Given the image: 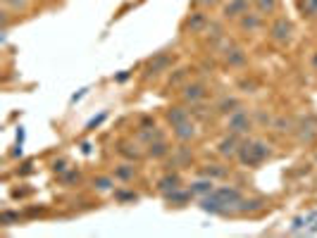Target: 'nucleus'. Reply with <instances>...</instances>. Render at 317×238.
I'll return each mask as SVG.
<instances>
[{
    "label": "nucleus",
    "mask_w": 317,
    "mask_h": 238,
    "mask_svg": "<svg viewBox=\"0 0 317 238\" xmlns=\"http://www.w3.org/2000/svg\"><path fill=\"white\" fill-rule=\"evenodd\" d=\"M241 200H243V196L239 188H234V186H222V188H213L205 198H200V205H203L205 212L227 214V212H234Z\"/></svg>",
    "instance_id": "f257e3e1"
},
{
    "label": "nucleus",
    "mask_w": 317,
    "mask_h": 238,
    "mask_svg": "<svg viewBox=\"0 0 317 238\" xmlns=\"http://www.w3.org/2000/svg\"><path fill=\"white\" fill-rule=\"evenodd\" d=\"M269 155H272V145H269V143H265L262 138H243L236 157H239V162L246 164V167H258V164H262Z\"/></svg>",
    "instance_id": "f03ea898"
},
{
    "label": "nucleus",
    "mask_w": 317,
    "mask_h": 238,
    "mask_svg": "<svg viewBox=\"0 0 317 238\" xmlns=\"http://www.w3.org/2000/svg\"><path fill=\"white\" fill-rule=\"evenodd\" d=\"M269 38L277 43V46H289L293 41V24H291L289 17H277L272 24H269Z\"/></svg>",
    "instance_id": "7ed1b4c3"
},
{
    "label": "nucleus",
    "mask_w": 317,
    "mask_h": 238,
    "mask_svg": "<svg viewBox=\"0 0 317 238\" xmlns=\"http://www.w3.org/2000/svg\"><path fill=\"white\" fill-rule=\"evenodd\" d=\"M227 129L229 134H236V136H246L250 129H253V117L248 115V110H234L231 115H227Z\"/></svg>",
    "instance_id": "20e7f679"
},
{
    "label": "nucleus",
    "mask_w": 317,
    "mask_h": 238,
    "mask_svg": "<svg viewBox=\"0 0 317 238\" xmlns=\"http://www.w3.org/2000/svg\"><path fill=\"white\" fill-rule=\"evenodd\" d=\"M243 136H236V134H229L227 138H222L220 145H217V153L222 157H236L239 155V148H241Z\"/></svg>",
    "instance_id": "39448f33"
},
{
    "label": "nucleus",
    "mask_w": 317,
    "mask_h": 238,
    "mask_svg": "<svg viewBox=\"0 0 317 238\" xmlns=\"http://www.w3.org/2000/svg\"><path fill=\"white\" fill-rule=\"evenodd\" d=\"M205 95H207V86H205V83H200V81L186 83V86H184V91H181V98H184L186 102H191V105H196V102H200V100H205Z\"/></svg>",
    "instance_id": "423d86ee"
},
{
    "label": "nucleus",
    "mask_w": 317,
    "mask_h": 238,
    "mask_svg": "<svg viewBox=\"0 0 317 238\" xmlns=\"http://www.w3.org/2000/svg\"><path fill=\"white\" fill-rule=\"evenodd\" d=\"M248 5L250 0H229L227 5L222 7V17L224 19H239V17L248 12Z\"/></svg>",
    "instance_id": "0eeeda50"
},
{
    "label": "nucleus",
    "mask_w": 317,
    "mask_h": 238,
    "mask_svg": "<svg viewBox=\"0 0 317 238\" xmlns=\"http://www.w3.org/2000/svg\"><path fill=\"white\" fill-rule=\"evenodd\" d=\"M172 62H174V55H170V53L155 55V57L148 62V74H162V72H167V69L172 67Z\"/></svg>",
    "instance_id": "6e6552de"
},
{
    "label": "nucleus",
    "mask_w": 317,
    "mask_h": 238,
    "mask_svg": "<svg viewBox=\"0 0 317 238\" xmlns=\"http://www.w3.org/2000/svg\"><path fill=\"white\" fill-rule=\"evenodd\" d=\"M188 119H191V110L181 107V105H174V107L167 110V122L172 124V129L174 126H179V124H184V122H188Z\"/></svg>",
    "instance_id": "1a4fd4ad"
},
{
    "label": "nucleus",
    "mask_w": 317,
    "mask_h": 238,
    "mask_svg": "<svg viewBox=\"0 0 317 238\" xmlns=\"http://www.w3.org/2000/svg\"><path fill=\"white\" fill-rule=\"evenodd\" d=\"M239 27L243 29V31H258V29L262 27V14L255 10V12H246L243 17H239Z\"/></svg>",
    "instance_id": "9d476101"
},
{
    "label": "nucleus",
    "mask_w": 317,
    "mask_h": 238,
    "mask_svg": "<svg viewBox=\"0 0 317 238\" xmlns=\"http://www.w3.org/2000/svg\"><path fill=\"white\" fill-rule=\"evenodd\" d=\"M177 188H181V179H179V174H172V171H170V174H165V177L160 179L158 181V190L160 193H172V190H177Z\"/></svg>",
    "instance_id": "9b49d317"
},
{
    "label": "nucleus",
    "mask_w": 317,
    "mask_h": 238,
    "mask_svg": "<svg viewBox=\"0 0 317 238\" xmlns=\"http://www.w3.org/2000/svg\"><path fill=\"white\" fill-rule=\"evenodd\" d=\"M248 60V55L243 53V48H227V55H224V62L229 67H243Z\"/></svg>",
    "instance_id": "f8f14e48"
},
{
    "label": "nucleus",
    "mask_w": 317,
    "mask_h": 238,
    "mask_svg": "<svg viewBox=\"0 0 317 238\" xmlns=\"http://www.w3.org/2000/svg\"><path fill=\"white\" fill-rule=\"evenodd\" d=\"M239 107H241V100L234 98V95H227V98H222V100L215 105V112H217V115H231V112Z\"/></svg>",
    "instance_id": "ddd939ff"
},
{
    "label": "nucleus",
    "mask_w": 317,
    "mask_h": 238,
    "mask_svg": "<svg viewBox=\"0 0 317 238\" xmlns=\"http://www.w3.org/2000/svg\"><path fill=\"white\" fill-rule=\"evenodd\" d=\"M196 124L188 119V122H184V124H179V126H174V136L179 138L181 143H186V141H191V138H196Z\"/></svg>",
    "instance_id": "4468645a"
},
{
    "label": "nucleus",
    "mask_w": 317,
    "mask_h": 238,
    "mask_svg": "<svg viewBox=\"0 0 317 238\" xmlns=\"http://www.w3.org/2000/svg\"><path fill=\"white\" fill-rule=\"evenodd\" d=\"M188 190H191L193 196H200V198H205L210 190H213V179H198V181H193L191 186H188Z\"/></svg>",
    "instance_id": "2eb2a0df"
},
{
    "label": "nucleus",
    "mask_w": 317,
    "mask_h": 238,
    "mask_svg": "<svg viewBox=\"0 0 317 238\" xmlns=\"http://www.w3.org/2000/svg\"><path fill=\"white\" fill-rule=\"evenodd\" d=\"M298 12L308 17V19H317V0H296Z\"/></svg>",
    "instance_id": "dca6fc26"
},
{
    "label": "nucleus",
    "mask_w": 317,
    "mask_h": 238,
    "mask_svg": "<svg viewBox=\"0 0 317 238\" xmlns=\"http://www.w3.org/2000/svg\"><path fill=\"white\" fill-rule=\"evenodd\" d=\"M191 196H193L191 190H181V188H177V190H172V193H167L165 198H167V203H170V205H174V207H181V205L186 203V200H188Z\"/></svg>",
    "instance_id": "f3484780"
},
{
    "label": "nucleus",
    "mask_w": 317,
    "mask_h": 238,
    "mask_svg": "<svg viewBox=\"0 0 317 238\" xmlns=\"http://www.w3.org/2000/svg\"><path fill=\"white\" fill-rule=\"evenodd\" d=\"M207 24H210V21H207L205 14H203V12H193L191 17L186 19V24H184V27L191 29V31H200V29L207 27Z\"/></svg>",
    "instance_id": "a211bd4d"
},
{
    "label": "nucleus",
    "mask_w": 317,
    "mask_h": 238,
    "mask_svg": "<svg viewBox=\"0 0 317 238\" xmlns=\"http://www.w3.org/2000/svg\"><path fill=\"white\" fill-rule=\"evenodd\" d=\"M255 5V10L265 17V14H272L277 10V5H279V0H250Z\"/></svg>",
    "instance_id": "6ab92c4d"
},
{
    "label": "nucleus",
    "mask_w": 317,
    "mask_h": 238,
    "mask_svg": "<svg viewBox=\"0 0 317 238\" xmlns=\"http://www.w3.org/2000/svg\"><path fill=\"white\" fill-rule=\"evenodd\" d=\"M167 153H170V145H167L162 138H158V141H153L151 145H148V155L151 157H165Z\"/></svg>",
    "instance_id": "aec40b11"
},
{
    "label": "nucleus",
    "mask_w": 317,
    "mask_h": 238,
    "mask_svg": "<svg viewBox=\"0 0 317 238\" xmlns=\"http://www.w3.org/2000/svg\"><path fill=\"white\" fill-rule=\"evenodd\" d=\"M119 153H122L126 160H141V157H143V150H138L136 143H122Z\"/></svg>",
    "instance_id": "412c9836"
},
{
    "label": "nucleus",
    "mask_w": 317,
    "mask_h": 238,
    "mask_svg": "<svg viewBox=\"0 0 317 238\" xmlns=\"http://www.w3.org/2000/svg\"><path fill=\"white\" fill-rule=\"evenodd\" d=\"M227 167H222V164H205V169H203V174H205L207 179H224L227 177Z\"/></svg>",
    "instance_id": "4be33fe9"
},
{
    "label": "nucleus",
    "mask_w": 317,
    "mask_h": 238,
    "mask_svg": "<svg viewBox=\"0 0 317 238\" xmlns=\"http://www.w3.org/2000/svg\"><path fill=\"white\" fill-rule=\"evenodd\" d=\"M136 177V167L134 164H119L115 169V179H122V181H131Z\"/></svg>",
    "instance_id": "5701e85b"
},
{
    "label": "nucleus",
    "mask_w": 317,
    "mask_h": 238,
    "mask_svg": "<svg viewBox=\"0 0 317 238\" xmlns=\"http://www.w3.org/2000/svg\"><path fill=\"white\" fill-rule=\"evenodd\" d=\"M93 186H96L98 190H110L112 188V179L110 177H98V179H93Z\"/></svg>",
    "instance_id": "b1692460"
},
{
    "label": "nucleus",
    "mask_w": 317,
    "mask_h": 238,
    "mask_svg": "<svg viewBox=\"0 0 317 238\" xmlns=\"http://www.w3.org/2000/svg\"><path fill=\"white\" fill-rule=\"evenodd\" d=\"M5 5L12 10H19V7H27V0H5Z\"/></svg>",
    "instance_id": "393cba45"
},
{
    "label": "nucleus",
    "mask_w": 317,
    "mask_h": 238,
    "mask_svg": "<svg viewBox=\"0 0 317 238\" xmlns=\"http://www.w3.org/2000/svg\"><path fill=\"white\" fill-rule=\"evenodd\" d=\"M274 126H277V131H279V134H284V131H291V129H289L291 122H284V119H277Z\"/></svg>",
    "instance_id": "a878e982"
},
{
    "label": "nucleus",
    "mask_w": 317,
    "mask_h": 238,
    "mask_svg": "<svg viewBox=\"0 0 317 238\" xmlns=\"http://www.w3.org/2000/svg\"><path fill=\"white\" fill-rule=\"evenodd\" d=\"M220 0H193V5L196 7H213V5H217Z\"/></svg>",
    "instance_id": "bb28decb"
},
{
    "label": "nucleus",
    "mask_w": 317,
    "mask_h": 238,
    "mask_svg": "<svg viewBox=\"0 0 317 238\" xmlns=\"http://www.w3.org/2000/svg\"><path fill=\"white\" fill-rule=\"evenodd\" d=\"M62 181H65V184H69V181H79V171H69Z\"/></svg>",
    "instance_id": "cd10ccee"
},
{
    "label": "nucleus",
    "mask_w": 317,
    "mask_h": 238,
    "mask_svg": "<svg viewBox=\"0 0 317 238\" xmlns=\"http://www.w3.org/2000/svg\"><path fill=\"white\" fill-rule=\"evenodd\" d=\"M53 169H55V171H60V174H62V171L67 169V167H65V162H55V167H53Z\"/></svg>",
    "instance_id": "c85d7f7f"
},
{
    "label": "nucleus",
    "mask_w": 317,
    "mask_h": 238,
    "mask_svg": "<svg viewBox=\"0 0 317 238\" xmlns=\"http://www.w3.org/2000/svg\"><path fill=\"white\" fill-rule=\"evenodd\" d=\"M310 67L317 72V53H312V57H310Z\"/></svg>",
    "instance_id": "c756f323"
}]
</instances>
